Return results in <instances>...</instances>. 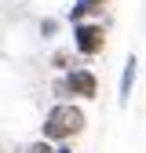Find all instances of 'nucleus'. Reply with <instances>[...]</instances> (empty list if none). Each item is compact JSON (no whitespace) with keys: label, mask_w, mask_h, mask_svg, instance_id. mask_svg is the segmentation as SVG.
Masks as SVG:
<instances>
[{"label":"nucleus","mask_w":146,"mask_h":153,"mask_svg":"<svg viewBox=\"0 0 146 153\" xmlns=\"http://www.w3.org/2000/svg\"><path fill=\"white\" fill-rule=\"evenodd\" d=\"M84 128V113L77 106H55L48 117H44V139H69L77 135V131Z\"/></svg>","instance_id":"obj_1"},{"label":"nucleus","mask_w":146,"mask_h":153,"mask_svg":"<svg viewBox=\"0 0 146 153\" xmlns=\"http://www.w3.org/2000/svg\"><path fill=\"white\" fill-rule=\"evenodd\" d=\"M73 44H77V51L80 55H99L102 51V44H106V33H102V26H95V22H80V26H73Z\"/></svg>","instance_id":"obj_2"},{"label":"nucleus","mask_w":146,"mask_h":153,"mask_svg":"<svg viewBox=\"0 0 146 153\" xmlns=\"http://www.w3.org/2000/svg\"><path fill=\"white\" fill-rule=\"evenodd\" d=\"M59 91H73V95H80V99H95L99 80H95V73H91V69H69L66 80L59 84Z\"/></svg>","instance_id":"obj_3"},{"label":"nucleus","mask_w":146,"mask_h":153,"mask_svg":"<svg viewBox=\"0 0 146 153\" xmlns=\"http://www.w3.org/2000/svg\"><path fill=\"white\" fill-rule=\"evenodd\" d=\"M135 55H128L124 62V73H121V88H117V106H128V99H132V84H135Z\"/></svg>","instance_id":"obj_4"},{"label":"nucleus","mask_w":146,"mask_h":153,"mask_svg":"<svg viewBox=\"0 0 146 153\" xmlns=\"http://www.w3.org/2000/svg\"><path fill=\"white\" fill-rule=\"evenodd\" d=\"M102 4H106V0H77L73 11H69V18H80V15H88V11H99Z\"/></svg>","instance_id":"obj_5"},{"label":"nucleus","mask_w":146,"mask_h":153,"mask_svg":"<svg viewBox=\"0 0 146 153\" xmlns=\"http://www.w3.org/2000/svg\"><path fill=\"white\" fill-rule=\"evenodd\" d=\"M26 153H55V149H51V146H48V142H33V146H29V149H26Z\"/></svg>","instance_id":"obj_6"},{"label":"nucleus","mask_w":146,"mask_h":153,"mask_svg":"<svg viewBox=\"0 0 146 153\" xmlns=\"http://www.w3.org/2000/svg\"><path fill=\"white\" fill-rule=\"evenodd\" d=\"M55 153H69V149H66V146H59V149H55Z\"/></svg>","instance_id":"obj_7"}]
</instances>
